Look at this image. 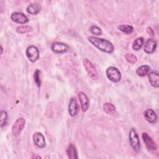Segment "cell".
Instances as JSON below:
<instances>
[{"label":"cell","mask_w":159,"mask_h":159,"mask_svg":"<svg viewBox=\"0 0 159 159\" xmlns=\"http://www.w3.org/2000/svg\"><path fill=\"white\" fill-rule=\"evenodd\" d=\"M148 78L152 86L157 88L159 87V76L158 71H153L149 73L148 74Z\"/></svg>","instance_id":"obj_14"},{"label":"cell","mask_w":159,"mask_h":159,"mask_svg":"<svg viewBox=\"0 0 159 159\" xmlns=\"http://www.w3.org/2000/svg\"><path fill=\"white\" fill-rule=\"evenodd\" d=\"M143 117L150 123H155L157 121V116L152 109H147L143 112Z\"/></svg>","instance_id":"obj_13"},{"label":"cell","mask_w":159,"mask_h":159,"mask_svg":"<svg viewBox=\"0 0 159 159\" xmlns=\"http://www.w3.org/2000/svg\"><path fill=\"white\" fill-rule=\"evenodd\" d=\"M40 71L38 69H37L34 73V81L36 84V85L37 86V87L40 88L41 86V80H40Z\"/></svg>","instance_id":"obj_23"},{"label":"cell","mask_w":159,"mask_h":159,"mask_svg":"<svg viewBox=\"0 0 159 159\" xmlns=\"http://www.w3.org/2000/svg\"><path fill=\"white\" fill-rule=\"evenodd\" d=\"M103 110L108 115H113L116 112V107L111 102H106L103 104Z\"/></svg>","instance_id":"obj_18"},{"label":"cell","mask_w":159,"mask_h":159,"mask_svg":"<svg viewBox=\"0 0 159 159\" xmlns=\"http://www.w3.org/2000/svg\"><path fill=\"white\" fill-rule=\"evenodd\" d=\"M78 112V105L75 98H71L68 105V112L71 117L75 116Z\"/></svg>","instance_id":"obj_15"},{"label":"cell","mask_w":159,"mask_h":159,"mask_svg":"<svg viewBox=\"0 0 159 159\" xmlns=\"http://www.w3.org/2000/svg\"><path fill=\"white\" fill-rule=\"evenodd\" d=\"M1 53L2 54V52H3V48H2V47L1 45Z\"/></svg>","instance_id":"obj_29"},{"label":"cell","mask_w":159,"mask_h":159,"mask_svg":"<svg viewBox=\"0 0 159 159\" xmlns=\"http://www.w3.org/2000/svg\"><path fill=\"white\" fill-rule=\"evenodd\" d=\"M88 39L91 43L102 52L111 53L114 50V46L113 44L106 39L93 36L88 37Z\"/></svg>","instance_id":"obj_1"},{"label":"cell","mask_w":159,"mask_h":159,"mask_svg":"<svg viewBox=\"0 0 159 159\" xmlns=\"http://www.w3.org/2000/svg\"><path fill=\"white\" fill-rule=\"evenodd\" d=\"M107 78L114 83H118L120 81L122 75L119 70L114 66H110L107 68L106 71Z\"/></svg>","instance_id":"obj_3"},{"label":"cell","mask_w":159,"mask_h":159,"mask_svg":"<svg viewBox=\"0 0 159 159\" xmlns=\"http://www.w3.org/2000/svg\"><path fill=\"white\" fill-rule=\"evenodd\" d=\"M157 47V42L153 39H148L144 44L143 50L146 53L150 54L154 52Z\"/></svg>","instance_id":"obj_11"},{"label":"cell","mask_w":159,"mask_h":159,"mask_svg":"<svg viewBox=\"0 0 159 159\" xmlns=\"http://www.w3.org/2000/svg\"><path fill=\"white\" fill-rule=\"evenodd\" d=\"M89 32L94 35H100L102 34L101 28L96 25H93L89 27Z\"/></svg>","instance_id":"obj_25"},{"label":"cell","mask_w":159,"mask_h":159,"mask_svg":"<svg viewBox=\"0 0 159 159\" xmlns=\"http://www.w3.org/2000/svg\"><path fill=\"white\" fill-rule=\"evenodd\" d=\"M117 29L120 31H121L125 34H131L134 30V27L132 25H128V24L119 25L117 26Z\"/></svg>","instance_id":"obj_20"},{"label":"cell","mask_w":159,"mask_h":159,"mask_svg":"<svg viewBox=\"0 0 159 159\" xmlns=\"http://www.w3.org/2000/svg\"><path fill=\"white\" fill-rule=\"evenodd\" d=\"M66 153L69 158L71 159H77L78 158V152L76 149V147L72 144H70L66 150Z\"/></svg>","instance_id":"obj_16"},{"label":"cell","mask_w":159,"mask_h":159,"mask_svg":"<svg viewBox=\"0 0 159 159\" xmlns=\"http://www.w3.org/2000/svg\"><path fill=\"white\" fill-rule=\"evenodd\" d=\"M42 157L40 156H37V155H34L32 157V158H41Z\"/></svg>","instance_id":"obj_28"},{"label":"cell","mask_w":159,"mask_h":159,"mask_svg":"<svg viewBox=\"0 0 159 159\" xmlns=\"http://www.w3.org/2000/svg\"><path fill=\"white\" fill-rule=\"evenodd\" d=\"M142 137L143 139V141L147 147V148L149 151H155L157 149V145L155 141L151 138L150 135L146 132H143L142 135Z\"/></svg>","instance_id":"obj_7"},{"label":"cell","mask_w":159,"mask_h":159,"mask_svg":"<svg viewBox=\"0 0 159 159\" xmlns=\"http://www.w3.org/2000/svg\"><path fill=\"white\" fill-rule=\"evenodd\" d=\"M146 30H147V34H148L149 35H150V36L152 37V36H153V35H155L154 31H153V30L152 29V27H147V29H146Z\"/></svg>","instance_id":"obj_27"},{"label":"cell","mask_w":159,"mask_h":159,"mask_svg":"<svg viewBox=\"0 0 159 159\" xmlns=\"http://www.w3.org/2000/svg\"><path fill=\"white\" fill-rule=\"evenodd\" d=\"M83 65L89 76L93 80H98V72L94 65L93 64V63L88 58H84L83 59Z\"/></svg>","instance_id":"obj_2"},{"label":"cell","mask_w":159,"mask_h":159,"mask_svg":"<svg viewBox=\"0 0 159 159\" xmlns=\"http://www.w3.org/2000/svg\"><path fill=\"white\" fill-rule=\"evenodd\" d=\"M33 30L32 27L30 25H20L16 28V31L20 34H25L31 32Z\"/></svg>","instance_id":"obj_22"},{"label":"cell","mask_w":159,"mask_h":159,"mask_svg":"<svg viewBox=\"0 0 159 159\" xmlns=\"http://www.w3.org/2000/svg\"><path fill=\"white\" fill-rule=\"evenodd\" d=\"M25 123V120L24 117H19L15 121L12 127V134L14 136H17L20 134L24 127Z\"/></svg>","instance_id":"obj_6"},{"label":"cell","mask_w":159,"mask_h":159,"mask_svg":"<svg viewBox=\"0 0 159 159\" xmlns=\"http://www.w3.org/2000/svg\"><path fill=\"white\" fill-rule=\"evenodd\" d=\"M143 42H144V40L143 37H139L137 39H136L132 43V48L134 50H139L142 47L143 45Z\"/></svg>","instance_id":"obj_21"},{"label":"cell","mask_w":159,"mask_h":159,"mask_svg":"<svg viewBox=\"0 0 159 159\" xmlns=\"http://www.w3.org/2000/svg\"><path fill=\"white\" fill-rule=\"evenodd\" d=\"M125 58L127 61L130 64H134L137 61V58L136 56L132 53H127L125 55Z\"/></svg>","instance_id":"obj_26"},{"label":"cell","mask_w":159,"mask_h":159,"mask_svg":"<svg viewBox=\"0 0 159 159\" xmlns=\"http://www.w3.org/2000/svg\"><path fill=\"white\" fill-rule=\"evenodd\" d=\"M51 49L55 53H63L69 50V46L63 42H55L51 45Z\"/></svg>","instance_id":"obj_8"},{"label":"cell","mask_w":159,"mask_h":159,"mask_svg":"<svg viewBox=\"0 0 159 159\" xmlns=\"http://www.w3.org/2000/svg\"><path fill=\"white\" fill-rule=\"evenodd\" d=\"M41 9V6L37 3H32L29 5L27 7V12L32 15H35L38 14Z\"/></svg>","instance_id":"obj_17"},{"label":"cell","mask_w":159,"mask_h":159,"mask_svg":"<svg viewBox=\"0 0 159 159\" xmlns=\"http://www.w3.org/2000/svg\"><path fill=\"white\" fill-rule=\"evenodd\" d=\"M11 19L18 24H24L28 22L29 19L28 17L23 13L19 12H14L11 16Z\"/></svg>","instance_id":"obj_9"},{"label":"cell","mask_w":159,"mask_h":159,"mask_svg":"<svg viewBox=\"0 0 159 159\" xmlns=\"http://www.w3.org/2000/svg\"><path fill=\"white\" fill-rule=\"evenodd\" d=\"M150 70V67L148 65H142L140 66H139V68H137L136 70V73L138 76L143 77L145 76V75H147Z\"/></svg>","instance_id":"obj_19"},{"label":"cell","mask_w":159,"mask_h":159,"mask_svg":"<svg viewBox=\"0 0 159 159\" xmlns=\"http://www.w3.org/2000/svg\"><path fill=\"white\" fill-rule=\"evenodd\" d=\"M78 98L80 102L81 110L83 112H86L89 107V99L86 94L83 92L78 93Z\"/></svg>","instance_id":"obj_12"},{"label":"cell","mask_w":159,"mask_h":159,"mask_svg":"<svg viewBox=\"0 0 159 159\" xmlns=\"http://www.w3.org/2000/svg\"><path fill=\"white\" fill-rule=\"evenodd\" d=\"M7 120V113L5 111H1L0 112V124L1 127H2L4 125H6V122Z\"/></svg>","instance_id":"obj_24"},{"label":"cell","mask_w":159,"mask_h":159,"mask_svg":"<svg viewBox=\"0 0 159 159\" xmlns=\"http://www.w3.org/2000/svg\"><path fill=\"white\" fill-rule=\"evenodd\" d=\"M33 141L36 146L42 148L45 147V140L43 134L40 132H35L32 136Z\"/></svg>","instance_id":"obj_10"},{"label":"cell","mask_w":159,"mask_h":159,"mask_svg":"<svg viewBox=\"0 0 159 159\" xmlns=\"http://www.w3.org/2000/svg\"><path fill=\"white\" fill-rule=\"evenodd\" d=\"M129 142L132 148L135 152H139L140 148V141H139V136L134 128H132L130 129L129 134Z\"/></svg>","instance_id":"obj_4"},{"label":"cell","mask_w":159,"mask_h":159,"mask_svg":"<svg viewBox=\"0 0 159 159\" xmlns=\"http://www.w3.org/2000/svg\"><path fill=\"white\" fill-rule=\"evenodd\" d=\"M25 54L28 59L32 63L35 62L39 57V49L34 45L29 46L25 51Z\"/></svg>","instance_id":"obj_5"}]
</instances>
